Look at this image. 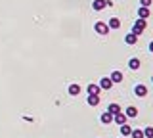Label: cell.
Returning a JSON list of instances; mask_svg holds the SVG:
<instances>
[{
    "label": "cell",
    "instance_id": "cell-1",
    "mask_svg": "<svg viewBox=\"0 0 153 138\" xmlns=\"http://www.w3.org/2000/svg\"><path fill=\"white\" fill-rule=\"evenodd\" d=\"M146 27H147V23H146V19H142V17H138V21L134 23V27H132V33L136 37H140L143 31H146Z\"/></svg>",
    "mask_w": 153,
    "mask_h": 138
},
{
    "label": "cell",
    "instance_id": "cell-2",
    "mask_svg": "<svg viewBox=\"0 0 153 138\" xmlns=\"http://www.w3.org/2000/svg\"><path fill=\"white\" fill-rule=\"evenodd\" d=\"M94 31L98 33V35H107V33H109V25L105 21H96L94 23Z\"/></svg>",
    "mask_w": 153,
    "mask_h": 138
},
{
    "label": "cell",
    "instance_id": "cell-3",
    "mask_svg": "<svg viewBox=\"0 0 153 138\" xmlns=\"http://www.w3.org/2000/svg\"><path fill=\"white\" fill-rule=\"evenodd\" d=\"M92 8H94V12H102L103 8H107V0H94Z\"/></svg>",
    "mask_w": 153,
    "mask_h": 138
},
{
    "label": "cell",
    "instance_id": "cell-4",
    "mask_svg": "<svg viewBox=\"0 0 153 138\" xmlns=\"http://www.w3.org/2000/svg\"><path fill=\"white\" fill-rule=\"evenodd\" d=\"M134 94H136L138 98H143L147 94V87L146 84H136V88H134Z\"/></svg>",
    "mask_w": 153,
    "mask_h": 138
},
{
    "label": "cell",
    "instance_id": "cell-5",
    "mask_svg": "<svg viewBox=\"0 0 153 138\" xmlns=\"http://www.w3.org/2000/svg\"><path fill=\"white\" fill-rule=\"evenodd\" d=\"M111 87H113V81L109 77H103L102 81H100V88L102 90H111Z\"/></svg>",
    "mask_w": 153,
    "mask_h": 138
},
{
    "label": "cell",
    "instance_id": "cell-6",
    "mask_svg": "<svg viewBox=\"0 0 153 138\" xmlns=\"http://www.w3.org/2000/svg\"><path fill=\"white\" fill-rule=\"evenodd\" d=\"M126 119H128V117H126V115H124V113H123V111H119V113H117V115H113V121H115V123H117V125H124V123H126Z\"/></svg>",
    "mask_w": 153,
    "mask_h": 138
},
{
    "label": "cell",
    "instance_id": "cell-7",
    "mask_svg": "<svg viewBox=\"0 0 153 138\" xmlns=\"http://www.w3.org/2000/svg\"><path fill=\"white\" fill-rule=\"evenodd\" d=\"M100 121L103 123V125H111L113 123V115L109 111H105V113H102V117H100Z\"/></svg>",
    "mask_w": 153,
    "mask_h": 138
},
{
    "label": "cell",
    "instance_id": "cell-8",
    "mask_svg": "<svg viewBox=\"0 0 153 138\" xmlns=\"http://www.w3.org/2000/svg\"><path fill=\"white\" fill-rule=\"evenodd\" d=\"M149 8H146V6H142V8H138V17H142V19H147L149 17Z\"/></svg>",
    "mask_w": 153,
    "mask_h": 138
},
{
    "label": "cell",
    "instance_id": "cell-9",
    "mask_svg": "<svg viewBox=\"0 0 153 138\" xmlns=\"http://www.w3.org/2000/svg\"><path fill=\"white\" fill-rule=\"evenodd\" d=\"M67 92H69V96H79V94H80V87H79V84H69Z\"/></svg>",
    "mask_w": 153,
    "mask_h": 138
},
{
    "label": "cell",
    "instance_id": "cell-10",
    "mask_svg": "<svg viewBox=\"0 0 153 138\" xmlns=\"http://www.w3.org/2000/svg\"><path fill=\"white\" fill-rule=\"evenodd\" d=\"M107 25H109V29H119V27H121V19H119V17H111V19L107 21Z\"/></svg>",
    "mask_w": 153,
    "mask_h": 138
},
{
    "label": "cell",
    "instance_id": "cell-11",
    "mask_svg": "<svg viewBox=\"0 0 153 138\" xmlns=\"http://www.w3.org/2000/svg\"><path fill=\"white\" fill-rule=\"evenodd\" d=\"M86 102H88V106H98V104H100V96H98V94H88V100H86Z\"/></svg>",
    "mask_w": 153,
    "mask_h": 138
},
{
    "label": "cell",
    "instance_id": "cell-12",
    "mask_svg": "<svg viewBox=\"0 0 153 138\" xmlns=\"http://www.w3.org/2000/svg\"><path fill=\"white\" fill-rule=\"evenodd\" d=\"M124 42H126V44H136V42H138V37L136 35H134V33H128V35L126 37H124Z\"/></svg>",
    "mask_w": 153,
    "mask_h": 138
},
{
    "label": "cell",
    "instance_id": "cell-13",
    "mask_svg": "<svg viewBox=\"0 0 153 138\" xmlns=\"http://www.w3.org/2000/svg\"><path fill=\"white\" fill-rule=\"evenodd\" d=\"M109 79L113 81V84H115V83H123V73H121V71H113Z\"/></svg>",
    "mask_w": 153,
    "mask_h": 138
},
{
    "label": "cell",
    "instance_id": "cell-14",
    "mask_svg": "<svg viewBox=\"0 0 153 138\" xmlns=\"http://www.w3.org/2000/svg\"><path fill=\"white\" fill-rule=\"evenodd\" d=\"M121 128H119V132H121L123 136H130V132H132V128L126 125V123H124V125H119Z\"/></svg>",
    "mask_w": 153,
    "mask_h": 138
},
{
    "label": "cell",
    "instance_id": "cell-15",
    "mask_svg": "<svg viewBox=\"0 0 153 138\" xmlns=\"http://www.w3.org/2000/svg\"><path fill=\"white\" fill-rule=\"evenodd\" d=\"M107 111L111 113V115H117L119 111H121V106L119 104H109V107H107Z\"/></svg>",
    "mask_w": 153,
    "mask_h": 138
},
{
    "label": "cell",
    "instance_id": "cell-16",
    "mask_svg": "<svg viewBox=\"0 0 153 138\" xmlns=\"http://www.w3.org/2000/svg\"><path fill=\"white\" fill-rule=\"evenodd\" d=\"M124 115H126V117H136V115H138V109L134 107V106H130V107H126Z\"/></svg>",
    "mask_w": 153,
    "mask_h": 138
},
{
    "label": "cell",
    "instance_id": "cell-17",
    "mask_svg": "<svg viewBox=\"0 0 153 138\" xmlns=\"http://www.w3.org/2000/svg\"><path fill=\"white\" fill-rule=\"evenodd\" d=\"M128 67H130V69H140V60H138V58H132L130 61H128Z\"/></svg>",
    "mask_w": 153,
    "mask_h": 138
},
{
    "label": "cell",
    "instance_id": "cell-18",
    "mask_svg": "<svg viewBox=\"0 0 153 138\" xmlns=\"http://www.w3.org/2000/svg\"><path fill=\"white\" fill-rule=\"evenodd\" d=\"M100 84H88V94H100Z\"/></svg>",
    "mask_w": 153,
    "mask_h": 138
},
{
    "label": "cell",
    "instance_id": "cell-19",
    "mask_svg": "<svg viewBox=\"0 0 153 138\" xmlns=\"http://www.w3.org/2000/svg\"><path fill=\"white\" fill-rule=\"evenodd\" d=\"M130 136H132V138H146V136H143V131H140V128L132 131V132H130Z\"/></svg>",
    "mask_w": 153,
    "mask_h": 138
},
{
    "label": "cell",
    "instance_id": "cell-20",
    "mask_svg": "<svg viewBox=\"0 0 153 138\" xmlns=\"http://www.w3.org/2000/svg\"><path fill=\"white\" fill-rule=\"evenodd\" d=\"M143 136H146V138H153V127L143 128Z\"/></svg>",
    "mask_w": 153,
    "mask_h": 138
},
{
    "label": "cell",
    "instance_id": "cell-21",
    "mask_svg": "<svg viewBox=\"0 0 153 138\" xmlns=\"http://www.w3.org/2000/svg\"><path fill=\"white\" fill-rule=\"evenodd\" d=\"M140 6H146V8H149V6H151V0H140Z\"/></svg>",
    "mask_w": 153,
    "mask_h": 138
},
{
    "label": "cell",
    "instance_id": "cell-22",
    "mask_svg": "<svg viewBox=\"0 0 153 138\" xmlns=\"http://www.w3.org/2000/svg\"><path fill=\"white\" fill-rule=\"evenodd\" d=\"M149 52H153V40L149 42Z\"/></svg>",
    "mask_w": 153,
    "mask_h": 138
}]
</instances>
